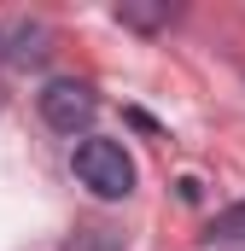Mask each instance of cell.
Here are the masks:
<instances>
[{
  "instance_id": "1",
  "label": "cell",
  "mask_w": 245,
  "mask_h": 251,
  "mask_svg": "<svg viewBox=\"0 0 245 251\" xmlns=\"http://www.w3.org/2000/svg\"><path fill=\"white\" fill-rule=\"evenodd\" d=\"M70 164H76V181L94 193V199H128V193H134V158L122 152V140L88 134Z\"/></svg>"
},
{
  "instance_id": "2",
  "label": "cell",
  "mask_w": 245,
  "mask_h": 251,
  "mask_svg": "<svg viewBox=\"0 0 245 251\" xmlns=\"http://www.w3.org/2000/svg\"><path fill=\"white\" fill-rule=\"evenodd\" d=\"M41 117L59 134H88L94 117H99V94L88 82H76V76H59V82L41 88Z\"/></svg>"
},
{
  "instance_id": "3",
  "label": "cell",
  "mask_w": 245,
  "mask_h": 251,
  "mask_svg": "<svg viewBox=\"0 0 245 251\" xmlns=\"http://www.w3.org/2000/svg\"><path fill=\"white\" fill-rule=\"evenodd\" d=\"M170 18H175V6H170V0H152V6L122 0V6H117V24H128V29H164Z\"/></svg>"
},
{
  "instance_id": "4",
  "label": "cell",
  "mask_w": 245,
  "mask_h": 251,
  "mask_svg": "<svg viewBox=\"0 0 245 251\" xmlns=\"http://www.w3.org/2000/svg\"><path fill=\"white\" fill-rule=\"evenodd\" d=\"M41 53H47V29H41V24H24V29H18V47H12V59H18V64H35Z\"/></svg>"
},
{
  "instance_id": "5",
  "label": "cell",
  "mask_w": 245,
  "mask_h": 251,
  "mask_svg": "<svg viewBox=\"0 0 245 251\" xmlns=\"http://www.w3.org/2000/svg\"><path fill=\"white\" fill-rule=\"evenodd\" d=\"M204 240H245V204H234V210H222V216H210Z\"/></svg>"
}]
</instances>
